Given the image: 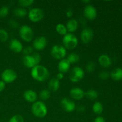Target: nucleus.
Listing matches in <instances>:
<instances>
[{
	"instance_id": "1",
	"label": "nucleus",
	"mask_w": 122,
	"mask_h": 122,
	"mask_svg": "<svg viewBox=\"0 0 122 122\" xmlns=\"http://www.w3.org/2000/svg\"><path fill=\"white\" fill-rule=\"evenodd\" d=\"M30 75L33 79L40 82H45L50 77V72L47 68L39 64L31 69Z\"/></svg>"
},
{
	"instance_id": "2",
	"label": "nucleus",
	"mask_w": 122,
	"mask_h": 122,
	"mask_svg": "<svg viewBox=\"0 0 122 122\" xmlns=\"http://www.w3.org/2000/svg\"><path fill=\"white\" fill-rule=\"evenodd\" d=\"M31 111L34 116L38 118H44L46 116L48 109L46 105L42 101H36L31 107Z\"/></svg>"
},
{
	"instance_id": "3",
	"label": "nucleus",
	"mask_w": 122,
	"mask_h": 122,
	"mask_svg": "<svg viewBox=\"0 0 122 122\" xmlns=\"http://www.w3.org/2000/svg\"><path fill=\"white\" fill-rule=\"evenodd\" d=\"M64 47L67 50H74L76 48L78 44L77 38L72 33H67L64 36L63 39Z\"/></svg>"
},
{
	"instance_id": "4",
	"label": "nucleus",
	"mask_w": 122,
	"mask_h": 122,
	"mask_svg": "<svg viewBox=\"0 0 122 122\" xmlns=\"http://www.w3.org/2000/svg\"><path fill=\"white\" fill-rule=\"evenodd\" d=\"M19 34L20 36L24 41L30 42L33 39L34 33L30 27L27 25H23L21 26L19 30Z\"/></svg>"
},
{
	"instance_id": "5",
	"label": "nucleus",
	"mask_w": 122,
	"mask_h": 122,
	"mask_svg": "<svg viewBox=\"0 0 122 122\" xmlns=\"http://www.w3.org/2000/svg\"><path fill=\"white\" fill-rule=\"evenodd\" d=\"M84 75V70L80 67L76 66L71 69L69 74V79L72 82L77 83L83 78Z\"/></svg>"
},
{
	"instance_id": "6",
	"label": "nucleus",
	"mask_w": 122,
	"mask_h": 122,
	"mask_svg": "<svg viewBox=\"0 0 122 122\" xmlns=\"http://www.w3.org/2000/svg\"><path fill=\"white\" fill-rule=\"evenodd\" d=\"M67 54L66 49L60 45H54L51 50V54L56 60L64 59Z\"/></svg>"
},
{
	"instance_id": "7",
	"label": "nucleus",
	"mask_w": 122,
	"mask_h": 122,
	"mask_svg": "<svg viewBox=\"0 0 122 122\" xmlns=\"http://www.w3.org/2000/svg\"><path fill=\"white\" fill-rule=\"evenodd\" d=\"M44 17V13L41 8H33L29 11L28 17L32 22H39Z\"/></svg>"
},
{
	"instance_id": "8",
	"label": "nucleus",
	"mask_w": 122,
	"mask_h": 122,
	"mask_svg": "<svg viewBox=\"0 0 122 122\" xmlns=\"http://www.w3.org/2000/svg\"><path fill=\"white\" fill-rule=\"evenodd\" d=\"M17 74L14 70L7 69L4 70L1 74L2 81L5 83H10L17 79Z\"/></svg>"
},
{
	"instance_id": "9",
	"label": "nucleus",
	"mask_w": 122,
	"mask_h": 122,
	"mask_svg": "<svg viewBox=\"0 0 122 122\" xmlns=\"http://www.w3.org/2000/svg\"><path fill=\"white\" fill-rule=\"evenodd\" d=\"M60 104L62 108L68 113L73 112L76 108L75 102L68 98H63V99H61Z\"/></svg>"
},
{
	"instance_id": "10",
	"label": "nucleus",
	"mask_w": 122,
	"mask_h": 122,
	"mask_svg": "<svg viewBox=\"0 0 122 122\" xmlns=\"http://www.w3.org/2000/svg\"><path fill=\"white\" fill-rule=\"evenodd\" d=\"M83 15L88 20H95L97 15L96 8L91 5H86L83 10Z\"/></svg>"
},
{
	"instance_id": "11",
	"label": "nucleus",
	"mask_w": 122,
	"mask_h": 122,
	"mask_svg": "<svg viewBox=\"0 0 122 122\" xmlns=\"http://www.w3.org/2000/svg\"><path fill=\"white\" fill-rule=\"evenodd\" d=\"M93 37H94V32L91 28L86 27L83 29L81 32V39L83 44H89L92 40Z\"/></svg>"
},
{
	"instance_id": "12",
	"label": "nucleus",
	"mask_w": 122,
	"mask_h": 122,
	"mask_svg": "<svg viewBox=\"0 0 122 122\" xmlns=\"http://www.w3.org/2000/svg\"><path fill=\"white\" fill-rule=\"evenodd\" d=\"M47 45V40L45 36H39L36 38L33 42V48H34L35 50L38 51H41V50L45 49Z\"/></svg>"
},
{
	"instance_id": "13",
	"label": "nucleus",
	"mask_w": 122,
	"mask_h": 122,
	"mask_svg": "<svg viewBox=\"0 0 122 122\" xmlns=\"http://www.w3.org/2000/svg\"><path fill=\"white\" fill-rule=\"evenodd\" d=\"M85 94L84 91L80 88H73L70 91V97L76 100H82L85 97Z\"/></svg>"
},
{
	"instance_id": "14",
	"label": "nucleus",
	"mask_w": 122,
	"mask_h": 122,
	"mask_svg": "<svg viewBox=\"0 0 122 122\" xmlns=\"http://www.w3.org/2000/svg\"><path fill=\"white\" fill-rule=\"evenodd\" d=\"M24 98L29 102H35L38 100V95L35 91L31 89L26 91L23 94Z\"/></svg>"
},
{
	"instance_id": "15",
	"label": "nucleus",
	"mask_w": 122,
	"mask_h": 122,
	"mask_svg": "<svg viewBox=\"0 0 122 122\" xmlns=\"http://www.w3.org/2000/svg\"><path fill=\"white\" fill-rule=\"evenodd\" d=\"M10 48L13 52L15 53H19L23 51V46L22 44L17 39H13L11 41L10 43Z\"/></svg>"
},
{
	"instance_id": "16",
	"label": "nucleus",
	"mask_w": 122,
	"mask_h": 122,
	"mask_svg": "<svg viewBox=\"0 0 122 122\" xmlns=\"http://www.w3.org/2000/svg\"><path fill=\"white\" fill-rule=\"evenodd\" d=\"M70 63L67 60V58L61 60L58 63V69L59 72L62 73H65L70 70Z\"/></svg>"
},
{
	"instance_id": "17",
	"label": "nucleus",
	"mask_w": 122,
	"mask_h": 122,
	"mask_svg": "<svg viewBox=\"0 0 122 122\" xmlns=\"http://www.w3.org/2000/svg\"><path fill=\"white\" fill-rule=\"evenodd\" d=\"M98 62L101 66L105 68L109 67L112 63L110 58L105 54H102L99 57Z\"/></svg>"
},
{
	"instance_id": "18",
	"label": "nucleus",
	"mask_w": 122,
	"mask_h": 122,
	"mask_svg": "<svg viewBox=\"0 0 122 122\" xmlns=\"http://www.w3.org/2000/svg\"><path fill=\"white\" fill-rule=\"evenodd\" d=\"M110 76L113 80L115 81H120L122 80V69L116 68L111 71Z\"/></svg>"
},
{
	"instance_id": "19",
	"label": "nucleus",
	"mask_w": 122,
	"mask_h": 122,
	"mask_svg": "<svg viewBox=\"0 0 122 122\" xmlns=\"http://www.w3.org/2000/svg\"><path fill=\"white\" fill-rule=\"evenodd\" d=\"M78 26L79 24L77 20H75V19H70L67 23L66 28L68 32H69L70 33H71L77 30Z\"/></svg>"
},
{
	"instance_id": "20",
	"label": "nucleus",
	"mask_w": 122,
	"mask_h": 122,
	"mask_svg": "<svg viewBox=\"0 0 122 122\" xmlns=\"http://www.w3.org/2000/svg\"><path fill=\"white\" fill-rule=\"evenodd\" d=\"M23 63L25 66L29 69H32L33 67L36 66L32 55L31 56H25V57L23 58Z\"/></svg>"
},
{
	"instance_id": "21",
	"label": "nucleus",
	"mask_w": 122,
	"mask_h": 122,
	"mask_svg": "<svg viewBox=\"0 0 122 122\" xmlns=\"http://www.w3.org/2000/svg\"><path fill=\"white\" fill-rule=\"evenodd\" d=\"M48 88L50 91L56 92L60 88V81L56 78H52L49 81Z\"/></svg>"
},
{
	"instance_id": "22",
	"label": "nucleus",
	"mask_w": 122,
	"mask_h": 122,
	"mask_svg": "<svg viewBox=\"0 0 122 122\" xmlns=\"http://www.w3.org/2000/svg\"><path fill=\"white\" fill-rule=\"evenodd\" d=\"M103 106L100 102H95L92 106V111L97 115H100L103 112Z\"/></svg>"
},
{
	"instance_id": "23",
	"label": "nucleus",
	"mask_w": 122,
	"mask_h": 122,
	"mask_svg": "<svg viewBox=\"0 0 122 122\" xmlns=\"http://www.w3.org/2000/svg\"><path fill=\"white\" fill-rule=\"evenodd\" d=\"M85 96L90 100H95L98 97V92L94 89H89L85 92Z\"/></svg>"
},
{
	"instance_id": "24",
	"label": "nucleus",
	"mask_w": 122,
	"mask_h": 122,
	"mask_svg": "<svg viewBox=\"0 0 122 122\" xmlns=\"http://www.w3.org/2000/svg\"><path fill=\"white\" fill-rule=\"evenodd\" d=\"M14 14L16 17H24L27 14V11L25 8L19 7V8H16L14 9Z\"/></svg>"
},
{
	"instance_id": "25",
	"label": "nucleus",
	"mask_w": 122,
	"mask_h": 122,
	"mask_svg": "<svg viewBox=\"0 0 122 122\" xmlns=\"http://www.w3.org/2000/svg\"><path fill=\"white\" fill-rule=\"evenodd\" d=\"M56 31L57 33L61 35L65 36L67 33L66 26L62 23H59L56 26Z\"/></svg>"
},
{
	"instance_id": "26",
	"label": "nucleus",
	"mask_w": 122,
	"mask_h": 122,
	"mask_svg": "<svg viewBox=\"0 0 122 122\" xmlns=\"http://www.w3.org/2000/svg\"><path fill=\"white\" fill-rule=\"evenodd\" d=\"M67 60L69 61L70 64H74V63H77L80 60V56L77 54L71 53L68 56Z\"/></svg>"
},
{
	"instance_id": "27",
	"label": "nucleus",
	"mask_w": 122,
	"mask_h": 122,
	"mask_svg": "<svg viewBox=\"0 0 122 122\" xmlns=\"http://www.w3.org/2000/svg\"><path fill=\"white\" fill-rule=\"evenodd\" d=\"M51 96V92L49 90L46 89H44L42 90L39 93V97L42 100H48Z\"/></svg>"
},
{
	"instance_id": "28",
	"label": "nucleus",
	"mask_w": 122,
	"mask_h": 122,
	"mask_svg": "<svg viewBox=\"0 0 122 122\" xmlns=\"http://www.w3.org/2000/svg\"><path fill=\"white\" fill-rule=\"evenodd\" d=\"M8 39V34L5 30L0 29V41L2 42H6Z\"/></svg>"
},
{
	"instance_id": "29",
	"label": "nucleus",
	"mask_w": 122,
	"mask_h": 122,
	"mask_svg": "<svg viewBox=\"0 0 122 122\" xmlns=\"http://www.w3.org/2000/svg\"><path fill=\"white\" fill-rule=\"evenodd\" d=\"M18 2L22 8H25V7H28L32 5L34 2V1L33 0H20Z\"/></svg>"
},
{
	"instance_id": "30",
	"label": "nucleus",
	"mask_w": 122,
	"mask_h": 122,
	"mask_svg": "<svg viewBox=\"0 0 122 122\" xmlns=\"http://www.w3.org/2000/svg\"><path fill=\"white\" fill-rule=\"evenodd\" d=\"M8 122H24V119L22 116L15 114L10 119Z\"/></svg>"
},
{
	"instance_id": "31",
	"label": "nucleus",
	"mask_w": 122,
	"mask_h": 122,
	"mask_svg": "<svg viewBox=\"0 0 122 122\" xmlns=\"http://www.w3.org/2000/svg\"><path fill=\"white\" fill-rule=\"evenodd\" d=\"M9 13V8L7 6H2L0 8V17H5Z\"/></svg>"
},
{
	"instance_id": "32",
	"label": "nucleus",
	"mask_w": 122,
	"mask_h": 122,
	"mask_svg": "<svg viewBox=\"0 0 122 122\" xmlns=\"http://www.w3.org/2000/svg\"><path fill=\"white\" fill-rule=\"evenodd\" d=\"M95 64L93 61H90L86 66V70L88 73H92L95 70Z\"/></svg>"
},
{
	"instance_id": "33",
	"label": "nucleus",
	"mask_w": 122,
	"mask_h": 122,
	"mask_svg": "<svg viewBox=\"0 0 122 122\" xmlns=\"http://www.w3.org/2000/svg\"><path fill=\"white\" fill-rule=\"evenodd\" d=\"M33 51V48L32 46H27L23 49V53L25 56H31V54H32Z\"/></svg>"
},
{
	"instance_id": "34",
	"label": "nucleus",
	"mask_w": 122,
	"mask_h": 122,
	"mask_svg": "<svg viewBox=\"0 0 122 122\" xmlns=\"http://www.w3.org/2000/svg\"><path fill=\"white\" fill-rule=\"evenodd\" d=\"M110 77V74L107 71H102L99 73L98 77L101 80H106Z\"/></svg>"
},
{
	"instance_id": "35",
	"label": "nucleus",
	"mask_w": 122,
	"mask_h": 122,
	"mask_svg": "<svg viewBox=\"0 0 122 122\" xmlns=\"http://www.w3.org/2000/svg\"><path fill=\"white\" fill-rule=\"evenodd\" d=\"M32 56L34 59L36 65H39V63L41 61V56H40V54L38 53H33Z\"/></svg>"
},
{
	"instance_id": "36",
	"label": "nucleus",
	"mask_w": 122,
	"mask_h": 122,
	"mask_svg": "<svg viewBox=\"0 0 122 122\" xmlns=\"http://www.w3.org/2000/svg\"><path fill=\"white\" fill-rule=\"evenodd\" d=\"M8 23H9L10 26L13 29H17L19 27V23L16 20H13V19L10 20Z\"/></svg>"
},
{
	"instance_id": "37",
	"label": "nucleus",
	"mask_w": 122,
	"mask_h": 122,
	"mask_svg": "<svg viewBox=\"0 0 122 122\" xmlns=\"http://www.w3.org/2000/svg\"><path fill=\"white\" fill-rule=\"evenodd\" d=\"M93 122H106V120L103 117L98 116L95 118Z\"/></svg>"
},
{
	"instance_id": "38",
	"label": "nucleus",
	"mask_w": 122,
	"mask_h": 122,
	"mask_svg": "<svg viewBox=\"0 0 122 122\" xmlns=\"http://www.w3.org/2000/svg\"><path fill=\"white\" fill-rule=\"evenodd\" d=\"M5 88V83L2 81H0V92L3 91Z\"/></svg>"
},
{
	"instance_id": "39",
	"label": "nucleus",
	"mask_w": 122,
	"mask_h": 122,
	"mask_svg": "<svg viewBox=\"0 0 122 122\" xmlns=\"http://www.w3.org/2000/svg\"><path fill=\"white\" fill-rule=\"evenodd\" d=\"M63 77H64V75H63V73L59 72L57 75V77H56V79H58V81H60V80L63 79Z\"/></svg>"
},
{
	"instance_id": "40",
	"label": "nucleus",
	"mask_w": 122,
	"mask_h": 122,
	"mask_svg": "<svg viewBox=\"0 0 122 122\" xmlns=\"http://www.w3.org/2000/svg\"><path fill=\"white\" fill-rule=\"evenodd\" d=\"M73 14V11L71 10H69L66 12V15L67 17L69 18L71 17Z\"/></svg>"
},
{
	"instance_id": "41",
	"label": "nucleus",
	"mask_w": 122,
	"mask_h": 122,
	"mask_svg": "<svg viewBox=\"0 0 122 122\" xmlns=\"http://www.w3.org/2000/svg\"><path fill=\"white\" fill-rule=\"evenodd\" d=\"M77 110L79 111V112H85V107L84 106H79L78 107H77Z\"/></svg>"
},
{
	"instance_id": "42",
	"label": "nucleus",
	"mask_w": 122,
	"mask_h": 122,
	"mask_svg": "<svg viewBox=\"0 0 122 122\" xmlns=\"http://www.w3.org/2000/svg\"><path fill=\"white\" fill-rule=\"evenodd\" d=\"M91 2V1H83V2L84 3H89Z\"/></svg>"
}]
</instances>
